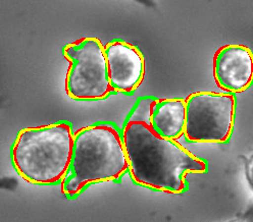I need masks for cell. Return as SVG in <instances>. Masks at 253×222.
<instances>
[{"label": "cell", "instance_id": "cell-1", "mask_svg": "<svg viewBox=\"0 0 253 222\" xmlns=\"http://www.w3.org/2000/svg\"><path fill=\"white\" fill-rule=\"evenodd\" d=\"M154 97H140L122 129L124 148L133 182L157 192L181 194L188 189V173L208 172V162L177 141L158 136L150 125Z\"/></svg>", "mask_w": 253, "mask_h": 222}, {"label": "cell", "instance_id": "cell-2", "mask_svg": "<svg viewBox=\"0 0 253 222\" xmlns=\"http://www.w3.org/2000/svg\"><path fill=\"white\" fill-rule=\"evenodd\" d=\"M129 171L122 131L114 123L96 122L74 134L70 167L61 181V192L76 198L90 185L118 182Z\"/></svg>", "mask_w": 253, "mask_h": 222}, {"label": "cell", "instance_id": "cell-3", "mask_svg": "<svg viewBox=\"0 0 253 222\" xmlns=\"http://www.w3.org/2000/svg\"><path fill=\"white\" fill-rule=\"evenodd\" d=\"M73 144V128L68 121L24 129L11 147L13 167L28 183L60 184L71 164Z\"/></svg>", "mask_w": 253, "mask_h": 222}, {"label": "cell", "instance_id": "cell-4", "mask_svg": "<svg viewBox=\"0 0 253 222\" xmlns=\"http://www.w3.org/2000/svg\"><path fill=\"white\" fill-rule=\"evenodd\" d=\"M63 56L70 62L66 91L74 100H101L116 93L110 86L104 45L96 38L68 44Z\"/></svg>", "mask_w": 253, "mask_h": 222}, {"label": "cell", "instance_id": "cell-5", "mask_svg": "<svg viewBox=\"0 0 253 222\" xmlns=\"http://www.w3.org/2000/svg\"><path fill=\"white\" fill-rule=\"evenodd\" d=\"M185 103L183 136L187 142L223 144L230 140L236 112L234 94L196 92L190 94Z\"/></svg>", "mask_w": 253, "mask_h": 222}, {"label": "cell", "instance_id": "cell-6", "mask_svg": "<svg viewBox=\"0 0 253 222\" xmlns=\"http://www.w3.org/2000/svg\"><path fill=\"white\" fill-rule=\"evenodd\" d=\"M108 78L116 93L132 95L141 85L145 74V60L130 43L114 41L104 45Z\"/></svg>", "mask_w": 253, "mask_h": 222}, {"label": "cell", "instance_id": "cell-7", "mask_svg": "<svg viewBox=\"0 0 253 222\" xmlns=\"http://www.w3.org/2000/svg\"><path fill=\"white\" fill-rule=\"evenodd\" d=\"M213 76L217 86L230 94L247 90L253 80V56L244 45L220 47L213 57Z\"/></svg>", "mask_w": 253, "mask_h": 222}, {"label": "cell", "instance_id": "cell-8", "mask_svg": "<svg viewBox=\"0 0 253 222\" xmlns=\"http://www.w3.org/2000/svg\"><path fill=\"white\" fill-rule=\"evenodd\" d=\"M185 99H155L150 105V125L163 138L177 141L184 135Z\"/></svg>", "mask_w": 253, "mask_h": 222}]
</instances>
